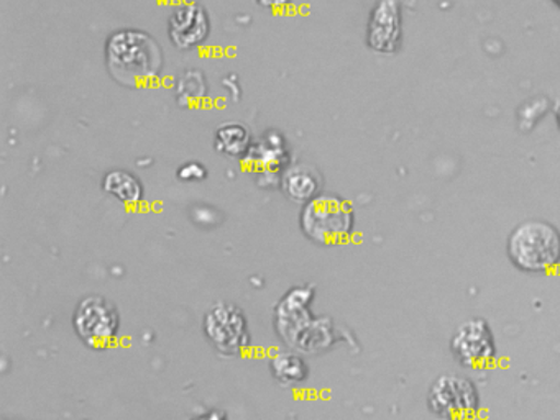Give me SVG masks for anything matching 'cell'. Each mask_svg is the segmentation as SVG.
<instances>
[{"mask_svg":"<svg viewBox=\"0 0 560 420\" xmlns=\"http://www.w3.org/2000/svg\"><path fill=\"white\" fill-rule=\"evenodd\" d=\"M107 68L116 81L140 85L156 79L162 71L163 55L159 43L140 30H119L106 45Z\"/></svg>","mask_w":560,"mask_h":420,"instance_id":"1","label":"cell"},{"mask_svg":"<svg viewBox=\"0 0 560 420\" xmlns=\"http://www.w3.org/2000/svg\"><path fill=\"white\" fill-rule=\"evenodd\" d=\"M506 253L521 271H552L560 265V232L544 220H526L508 236Z\"/></svg>","mask_w":560,"mask_h":420,"instance_id":"2","label":"cell"},{"mask_svg":"<svg viewBox=\"0 0 560 420\" xmlns=\"http://www.w3.org/2000/svg\"><path fill=\"white\" fill-rule=\"evenodd\" d=\"M428 406L444 420H468L480 409L477 386L462 374H442L432 383Z\"/></svg>","mask_w":560,"mask_h":420,"instance_id":"3","label":"cell"},{"mask_svg":"<svg viewBox=\"0 0 560 420\" xmlns=\"http://www.w3.org/2000/svg\"><path fill=\"white\" fill-rule=\"evenodd\" d=\"M304 232L320 243H337L352 233L353 212L349 203L337 197H319L304 210Z\"/></svg>","mask_w":560,"mask_h":420,"instance_id":"4","label":"cell"},{"mask_svg":"<svg viewBox=\"0 0 560 420\" xmlns=\"http://www.w3.org/2000/svg\"><path fill=\"white\" fill-rule=\"evenodd\" d=\"M78 337L93 348H104L119 334V311L113 302L101 295L83 299L74 312Z\"/></svg>","mask_w":560,"mask_h":420,"instance_id":"5","label":"cell"},{"mask_svg":"<svg viewBox=\"0 0 560 420\" xmlns=\"http://www.w3.org/2000/svg\"><path fill=\"white\" fill-rule=\"evenodd\" d=\"M451 351L462 366L485 370L497 357V343L490 325L475 317L462 322L451 338Z\"/></svg>","mask_w":560,"mask_h":420,"instance_id":"6","label":"cell"},{"mask_svg":"<svg viewBox=\"0 0 560 420\" xmlns=\"http://www.w3.org/2000/svg\"><path fill=\"white\" fill-rule=\"evenodd\" d=\"M211 32L208 13L198 3H183L170 16V38L176 48L191 49L201 45Z\"/></svg>","mask_w":560,"mask_h":420,"instance_id":"7","label":"cell"},{"mask_svg":"<svg viewBox=\"0 0 560 420\" xmlns=\"http://www.w3.org/2000/svg\"><path fill=\"white\" fill-rule=\"evenodd\" d=\"M401 38V16L395 0H380L369 22L370 48L378 52H393Z\"/></svg>","mask_w":560,"mask_h":420,"instance_id":"8","label":"cell"},{"mask_svg":"<svg viewBox=\"0 0 560 420\" xmlns=\"http://www.w3.org/2000/svg\"><path fill=\"white\" fill-rule=\"evenodd\" d=\"M104 190L116 199L127 203H136L142 199V184L136 176L124 170L110 171L104 177Z\"/></svg>","mask_w":560,"mask_h":420,"instance_id":"9","label":"cell"},{"mask_svg":"<svg viewBox=\"0 0 560 420\" xmlns=\"http://www.w3.org/2000/svg\"><path fill=\"white\" fill-rule=\"evenodd\" d=\"M283 187L291 199L303 202V200L313 199L319 187V180H317V174L310 167L298 166L288 171Z\"/></svg>","mask_w":560,"mask_h":420,"instance_id":"10","label":"cell"},{"mask_svg":"<svg viewBox=\"0 0 560 420\" xmlns=\"http://www.w3.org/2000/svg\"><path fill=\"white\" fill-rule=\"evenodd\" d=\"M215 143L222 153L229 154V156H241L248 150L250 135L244 125L225 124L224 127L219 128Z\"/></svg>","mask_w":560,"mask_h":420,"instance_id":"11","label":"cell"},{"mask_svg":"<svg viewBox=\"0 0 560 420\" xmlns=\"http://www.w3.org/2000/svg\"><path fill=\"white\" fill-rule=\"evenodd\" d=\"M179 179L185 180H199L205 179L206 170L198 163H189L186 166H183L178 173Z\"/></svg>","mask_w":560,"mask_h":420,"instance_id":"12","label":"cell"},{"mask_svg":"<svg viewBox=\"0 0 560 420\" xmlns=\"http://www.w3.org/2000/svg\"><path fill=\"white\" fill-rule=\"evenodd\" d=\"M258 5L267 7V9H281V7L290 3V0H257Z\"/></svg>","mask_w":560,"mask_h":420,"instance_id":"13","label":"cell"},{"mask_svg":"<svg viewBox=\"0 0 560 420\" xmlns=\"http://www.w3.org/2000/svg\"><path fill=\"white\" fill-rule=\"evenodd\" d=\"M195 420H225L224 417L221 416V413H209V416L201 417V419H195Z\"/></svg>","mask_w":560,"mask_h":420,"instance_id":"14","label":"cell"},{"mask_svg":"<svg viewBox=\"0 0 560 420\" xmlns=\"http://www.w3.org/2000/svg\"><path fill=\"white\" fill-rule=\"evenodd\" d=\"M557 124H559V128H560V104L557 105Z\"/></svg>","mask_w":560,"mask_h":420,"instance_id":"15","label":"cell"}]
</instances>
